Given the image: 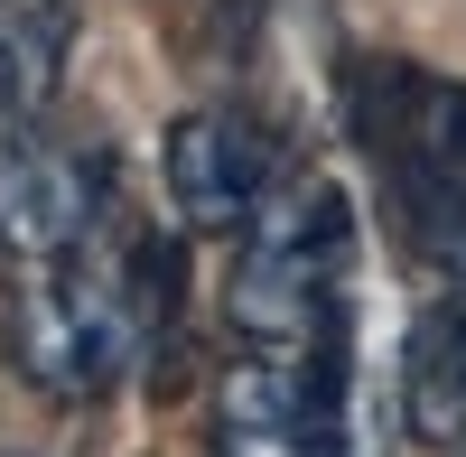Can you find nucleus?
<instances>
[{
    "label": "nucleus",
    "instance_id": "nucleus-1",
    "mask_svg": "<svg viewBox=\"0 0 466 457\" xmlns=\"http://www.w3.org/2000/svg\"><path fill=\"white\" fill-rule=\"evenodd\" d=\"M131 299L122 280L103 271V261H37V271L19 280V309H10V346L28 364V383H47V392H103L112 373H122L131 355Z\"/></svg>",
    "mask_w": 466,
    "mask_h": 457
},
{
    "label": "nucleus",
    "instance_id": "nucleus-2",
    "mask_svg": "<svg viewBox=\"0 0 466 457\" xmlns=\"http://www.w3.org/2000/svg\"><path fill=\"white\" fill-rule=\"evenodd\" d=\"M270 178H280V159H270V140L243 122V112H187L168 131V197H177V215L197 224V234L252 224Z\"/></svg>",
    "mask_w": 466,
    "mask_h": 457
},
{
    "label": "nucleus",
    "instance_id": "nucleus-3",
    "mask_svg": "<svg viewBox=\"0 0 466 457\" xmlns=\"http://www.w3.org/2000/svg\"><path fill=\"white\" fill-rule=\"evenodd\" d=\"M94 206L103 187L85 178L75 149H47V140H0V252H19L28 271L37 261H56L94 234Z\"/></svg>",
    "mask_w": 466,
    "mask_h": 457
},
{
    "label": "nucleus",
    "instance_id": "nucleus-4",
    "mask_svg": "<svg viewBox=\"0 0 466 457\" xmlns=\"http://www.w3.org/2000/svg\"><path fill=\"white\" fill-rule=\"evenodd\" d=\"M401 421L420 448H466V309H430L410 327Z\"/></svg>",
    "mask_w": 466,
    "mask_h": 457
},
{
    "label": "nucleus",
    "instance_id": "nucleus-5",
    "mask_svg": "<svg viewBox=\"0 0 466 457\" xmlns=\"http://www.w3.org/2000/svg\"><path fill=\"white\" fill-rule=\"evenodd\" d=\"M0 94H10V37H0Z\"/></svg>",
    "mask_w": 466,
    "mask_h": 457
},
{
    "label": "nucleus",
    "instance_id": "nucleus-6",
    "mask_svg": "<svg viewBox=\"0 0 466 457\" xmlns=\"http://www.w3.org/2000/svg\"><path fill=\"white\" fill-rule=\"evenodd\" d=\"M457 457H466V448H457Z\"/></svg>",
    "mask_w": 466,
    "mask_h": 457
}]
</instances>
